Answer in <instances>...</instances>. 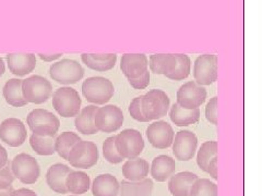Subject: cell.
Masks as SVG:
<instances>
[{"mask_svg": "<svg viewBox=\"0 0 262 196\" xmlns=\"http://www.w3.org/2000/svg\"><path fill=\"white\" fill-rule=\"evenodd\" d=\"M176 169L175 160L167 155H160L154 158L150 167L152 178L157 182H165L174 175Z\"/></svg>", "mask_w": 262, "mask_h": 196, "instance_id": "20", "label": "cell"}, {"mask_svg": "<svg viewBox=\"0 0 262 196\" xmlns=\"http://www.w3.org/2000/svg\"><path fill=\"white\" fill-rule=\"evenodd\" d=\"M56 137H41V135L33 133L30 137L31 147L33 148V151L41 156L53 155V154H55Z\"/></svg>", "mask_w": 262, "mask_h": 196, "instance_id": "30", "label": "cell"}, {"mask_svg": "<svg viewBox=\"0 0 262 196\" xmlns=\"http://www.w3.org/2000/svg\"><path fill=\"white\" fill-rule=\"evenodd\" d=\"M2 94L9 105L13 107H23L29 104L22 93V80L11 78L3 86Z\"/></svg>", "mask_w": 262, "mask_h": 196, "instance_id": "27", "label": "cell"}, {"mask_svg": "<svg viewBox=\"0 0 262 196\" xmlns=\"http://www.w3.org/2000/svg\"><path fill=\"white\" fill-rule=\"evenodd\" d=\"M170 117L173 123L177 127H187V125L195 124L200 120V109H184L177 104L171 107Z\"/></svg>", "mask_w": 262, "mask_h": 196, "instance_id": "24", "label": "cell"}, {"mask_svg": "<svg viewBox=\"0 0 262 196\" xmlns=\"http://www.w3.org/2000/svg\"><path fill=\"white\" fill-rule=\"evenodd\" d=\"M26 128L21 120L8 118L0 124V138L11 147H19L25 142Z\"/></svg>", "mask_w": 262, "mask_h": 196, "instance_id": "14", "label": "cell"}, {"mask_svg": "<svg viewBox=\"0 0 262 196\" xmlns=\"http://www.w3.org/2000/svg\"><path fill=\"white\" fill-rule=\"evenodd\" d=\"M49 74L51 78L57 83L70 85L81 80L84 76V70L76 60L63 59L62 61L51 64Z\"/></svg>", "mask_w": 262, "mask_h": 196, "instance_id": "8", "label": "cell"}, {"mask_svg": "<svg viewBox=\"0 0 262 196\" xmlns=\"http://www.w3.org/2000/svg\"><path fill=\"white\" fill-rule=\"evenodd\" d=\"M149 163L147 160L141 159V158H134V159H129L124 163L123 175L125 179L131 182H137L147 179L149 174Z\"/></svg>", "mask_w": 262, "mask_h": 196, "instance_id": "22", "label": "cell"}, {"mask_svg": "<svg viewBox=\"0 0 262 196\" xmlns=\"http://www.w3.org/2000/svg\"><path fill=\"white\" fill-rule=\"evenodd\" d=\"M176 54H154L150 56L149 65L155 74L167 76L176 67Z\"/></svg>", "mask_w": 262, "mask_h": 196, "instance_id": "26", "label": "cell"}, {"mask_svg": "<svg viewBox=\"0 0 262 196\" xmlns=\"http://www.w3.org/2000/svg\"><path fill=\"white\" fill-rule=\"evenodd\" d=\"M8 163V153L7 149L0 144V169Z\"/></svg>", "mask_w": 262, "mask_h": 196, "instance_id": "43", "label": "cell"}, {"mask_svg": "<svg viewBox=\"0 0 262 196\" xmlns=\"http://www.w3.org/2000/svg\"><path fill=\"white\" fill-rule=\"evenodd\" d=\"M4 72H6V64H4L3 59L0 57V76H2Z\"/></svg>", "mask_w": 262, "mask_h": 196, "instance_id": "45", "label": "cell"}, {"mask_svg": "<svg viewBox=\"0 0 262 196\" xmlns=\"http://www.w3.org/2000/svg\"><path fill=\"white\" fill-rule=\"evenodd\" d=\"M194 78L201 86L211 85L218 80V56L203 54L196 59L194 64Z\"/></svg>", "mask_w": 262, "mask_h": 196, "instance_id": "10", "label": "cell"}, {"mask_svg": "<svg viewBox=\"0 0 262 196\" xmlns=\"http://www.w3.org/2000/svg\"><path fill=\"white\" fill-rule=\"evenodd\" d=\"M22 93L25 100L32 104H44L53 93L50 82L41 76H31L22 81Z\"/></svg>", "mask_w": 262, "mask_h": 196, "instance_id": "5", "label": "cell"}, {"mask_svg": "<svg viewBox=\"0 0 262 196\" xmlns=\"http://www.w3.org/2000/svg\"><path fill=\"white\" fill-rule=\"evenodd\" d=\"M141 100H142V96H138V97H135L132 101H131V104L129 105V108H128L129 114L134 120L139 121V122H149V120L147 119V117L144 116L142 111Z\"/></svg>", "mask_w": 262, "mask_h": 196, "instance_id": "36", "label": "cell"}, {"mask_svg": "<svg viewBox=\"0 0 262 196\" xmlns=\"http://www.w3.org/2000/svg\"><path fill=\"white\" fill-rule=\"evenodd\" d=\"M82 94L94 105H105L115 94L114 84L103 77H92L82 84Z\"/></svg>", "mask_w": 262, "mask_h": 196, "instance_id": "1", "label": "cell"}, {"mask_svg": "<svg viewBox=\"0 0 262 196\" xmlns=\"http://www.w3.org/2000/svg\"><path fill=\"white\" fill-rule=\"evenodd\" d=\"M173 154L176 159L180 161H189L193 159L198 147V137L188 130H182L177 132L175 139H173Z\"/></svg>", "mask_w": 262, "mask_h": 196, "instance_id": "13", "label": "cell"}, {"mask_svg": "<svg viewBox=\"0 0 262 196\" xmlns=\"http://www.w3.org/2000/svg\"><path fill=\"white\" fill-rule=\"evenodd\" d=\"M142 111L149 121L157 120L166 116L170 108V98L162 90H151L142 95Z\"/></svg>", "mask_w": 262, "mask_h": 196, "instance_id": "7", "label": "cell"}, {"mask_svg": "<svg viewBox=\"0 0 262 196\" xmlns=\"http://www.w3.org/2000/svg\"><path fill=\"white\" fill-rule=\"evenodd\" d=\"M147 137L153 147L165 149L172 146L173 139H174V131L172 125L165 121H156L148 127Z\"/></svg>", "mask_w": 262, "mask_h": 196, "instance_id": "15", "label": "cell"}, {"mask_svg": "<svg viewBox=\"0 0 262 196\" xmlns=\"http://www.w3.org/2000/svg\"><path fill=\"white\" fill-rule=\"evenodd\" d=\"M124 114L119 107L115 105H105L97 108L94 116V123L98 131L111 133L119 130L124 123Z\"/></svg>", "mask_w": 262, "mask_h": 196, "instance_id": "11", "label": "cell"}, {"mask_svg": "<svg viewBox=\"0 0 262 196\" xmlns=\"http://www.w3.org/2000/svg\"><path fill=\"white\" fill-rule=\"evenodd\" d=\"M12 191H13L12 186H10V188H7V189H3V190H0V196H10Z\"/></svg>", "mask_w": 262, "mask_h": 196, "instance_id": "44", "label": "cell"}, {"mask_svg": "<svg viewBox=\"0 0 262 196\" xmlns=\"http://www.w3.org/2000/svg\"><path fill=\"white\" fill-rule=\"evenodd\" d=\"M129 84L135 90H144L150 84V72H144L141 77L135 78H128Z\"/></svg>", "mask_w": 262, "mask_h": 196, "instance_id": "39", "label": "cell"}, {"mask_svg": "<svg viewBox=\"0 0 262 196\" xmlns=\"http://www.w3.org/2000/svg\"><path fill=\"white\" fill-rule=\"evenodd\" d=\"M199 176L190 171H182L172 176L168 181V190L173 196H189L191 185Z\"/></svg>", "mask_w": 262, "mask_h": 196, "instance_id": "19", "label": "cell"}, {"mask_svg": "<svg viewBox=\"0 0 262 196\" xmlns=\"http://www.w3.org/2000/svg\"><path fill=\"white\" fill-rule=\"evenodd\" d=\"M176 67L173 71L167 74L166 78L173 81H182L189 76L190 73V58L186 54H176Z\"/></svg>", "mask_w": 262, "mask_h": 196, "instance_id": "31", "label": "cell"}, {"mask_svg": "<svg viewBox=\"0 0 262 196\" xmlns=\"http://www.w3.org/2000/svg\"><path fill=\"white\" fill-rule=\"evenodd\" d=\"M205 118L210 123H218V97H212L205 107Z\"/></svg>", "mask_w": 262, "mask_h": 196, "instance_id": "38", "label": "cell"}, {"mask_svg": "<svg viewBox=\"0 0 262 196\" xmlns=\"http://www.w3.org/2000/svg\"><path fill=\"white\" fill-rule=\"evenodd\" d=\"M7 62L11 73L18 77H24L35 69L36 57L34 54H8Z\"/></svg>", "mask_w": 262, "mask_h": 196, "instance_id": "17", "label": "cell"}, {"mask_svg": "<svg viewBox=\"0 0 262 196\" xmlns=\"http://www.w3.org/2000/svg\"><path fill=\"white\" fill-rule=\"evenodd\" d=\"M26 121L32 132L41 137H56L60 127L57 117L42 108L32 110Z\"/></svg>", "mask_w": 262, "mask_h": 196, "instance_id": "2", "label": "cell"}, {"mask_svg": "<svg viewBox=\"0 0 262 196\" xmlns=\"http://www.w3.org/2000/svg\"><path fill=\"white\" fill-rule=\"evenodd\" d=\"M0 77H1V76H0Z\"/></svg>", "mask_w": 262, "mask_h": 196, "instance_id": "47", "label": "cell"}, {"mask_svg": "<svg viewBox=\"0 0 262 196\" xmlns=\"http://www.w3.org/2000/svg\"><path fill=\"white\" fill-rule=\"evenodd\" d=\"M71 171V168L64 165V163H55L51 166L46 174V181H47L49 188L54 192L60 194L69 193L67 185H66V180H67V176Z\"/></svg>", "mask_w": 262, "mask_h": 196, "instance_id": "18", "label": "cell"}, {"mask_svg": "<svg viewBox=\"0 0 262 196\" xmlns=\"http://www.w3.org/2000/svg\"><path fill=\"white\" fill-rule=\"evenodd\" d=\"M153 181L144 179L137 182L125 180L120 183L119 196H151L153 191Z\"/></svg>", "mask_w": 262, "mask_h": 196, "instance_id": "25", "label": "cell"}, {"mask_svg": "<svg viewBox=\"0 0 262 196\" xmlns=\"http://www.w3.org/2000/svg\"><path fill=\"white\" fill-rule=\"evenodd\" d=\"M10 168L15 178L24 184H34L41 174L39 162L25 153L18 154L12 159Z\"/></svg>", "mask_w": 262, "mask_h": 196, "instance_id": "6", "label": "cell"}, {"mask_svg": "<svg viewBox=\"0 0 262 196\" xmlns=\"http://www.w3.org/2000/svg\"><path fill=\"white\" fill-rule=\"evenodd\" d=\"M189 196H218V185L208 179H196L191 185Z\"/></svg>", "mask_w": 262, "mask_h": 196, "instance_id": "33", "label": "cell"}, {"mask_svg": "<svg viewBox=\"0 0 262 196\" xmlns=\"http://www.w3.org/2000/svg\"><path fill=\"white\" fill-rule=\"evenodd\" d=\"M81 60L87 68L95 70V71L103 72V71H109V70L113 69L115 67L116 61H117V56H115L114 58H111L109 60H106V61H102V60L93 59L90 56V54H82Z\"/></svg>", "mask_w": 262, "mask_h": 196, "instance_id": "34", "label": "cell"}, {"mask_svg": "<svg viewBox=\"0 0 262 196\" xmlns=\"http://www.w3.org/2000/svg\"><path fill=\"white\" fill-rule=\"evenodd\" d=\"M115 145L119 155L129 160L140 156L144 148V141L138 130L126 129L115 137Z\"/></svg>", "mask_w": 262, "mask_h": 196, "instance_id": "3", "label": "cell"}, {"mask_svg": "<svg viewBox=\"0 0 262 196\" xmlns=\"http://www.w3.org/2000/svg\"><path fill=\"white\" fill-rule=\"evenodd\" d=\"M67 160L74 168L90 169L98 161L97 146L94 143L81 139L69 152Z\"/></svg>", "mask_w": 262, "mask_h": 196, "instance_id": "9", "label": "cell"}, {"mask_svg": "<svg viewBox=\"0 0 262 196\" xmlns=\"http://www.w3.org/2000/svg\"><path fill=\"white\" fill-rule=\"evenodd\" d=\"M103 156L105 159L110 163H120L124 160V158L119 155V153L117 152V148L115 145V137H109L105 139V142L103 143Z\"/></svg>", "mask_w": 262, "mask_h": 196, "instance_id": "35", "label": "cell"}, {"mask_svg": "<svg viewBox=\"0 0 262 196\" xmlns=\"http://www.w3.org/2000/svg\"><path fill=\"white\" fill-rule=\"evenodd\" d=\"M70 196H77V195H70Z\"/></svg>", "mask_w": 262, "mask_h": 196, "instance_id": "46", "label": "cell"}, {"mask_svg": "<svg viewBox=\"0 0 262 196\" xmlns=\"http://www.w3.org/2000/svg\"><path fill=\"white\" fill-rule=\"evenodd\" d=\"M207 172L212 176V179L218 180V157H214L213 159L210 161L207 168Z\"/></svg>", "mask_w": 262, "mask_h": 196, "instance_id": "40", "label": "cell"}, {"mask_svg": "<svg viewBox=\"0 0 262 196\" xmlns=\"http://www.w3.org/2000/svg\"><path fill=\"white\" fill-rule=\"evenodd\" d=\"M80 141L81 138L77 133L64 132L55 138V152H57L58 155L62 157L63 159L67 160L69 152Z\"/></svg>", "mask_w": 262, "mask_h": 196, "instance_id": "29", "label": "cell"}, {"mask_svg": "<svg viewBox=\"0 0 262 196\" xmlns=\"http://www.w3.org/2000/svg\"><path fill=\"white\" fill-rule=\"evenodd\" d=\"M218 155V143L215 141H208L201 145L198 156H196V162L201 168V170L207 172L208 165L214 157Z\"/></svg>", "mask_w": 262, "mask_h": 196, "instance_id": "32", "label": "cell"}, {"mask_svg": "<svg viewBox=\"0 0 262 196\" xmlns=\"http://www.w3.org/2000/svg\"><path fill=\"white\" fill-rule=\"evenodd\" d=\"M63 54L60 53H50V54H39V57L43 60V61H46V62H53L55 61V60H57L58 58L62 57Z\"/></svg>", "mask_w": 262, "mask_h": 196, "instance_id": "42", "label": "cell"}, {"mask_svg": "<svg viewBox=\"0 0 262 196\" xmlns=\"http://www.w3.org/2000/svg\"><path fill=\"white\" fill-rule=\"evenodd\" d=\"M53 106L62 117H74L80 113L81 98L72 87H59L53 94Z\"/></svg>", "mask_w": 262, "mask_h": 196, "instance_id": "4", "label": "cell"}, {"mask_svg": "<svg viewBox=\"0 0 262 196\" xmlns=\"http://www.w3.org/2000/svg\"><path fill=\"white\" fill-rule=\"evenodd\" d=\"M68 192L74 195H80L87 193L91 188L90 176L83 171H71L66 180Z\"/></svg>", "mask_w": 262, "mask_h": 196, "instance_id": "28", "label": "cell"}, {"mask_svg": "<svg viewBox=\"0 0 262 196\" xmlns=\"http://www.w3.org/2000/svg\"><path fill=\"white\" fill-rule=\"evenodd\" d=\"M207 99V90L196 82H187L177 92V104L184 109H196Z\"/></svg>", "mask_w": 262, "mask_h": 196, "instance_id": "12", "label": "cell"}, {"mask_svg": "<svg viewBox=\"0 0 262 196\" xmlns=\"http://www.w3.org/2000/svg\"><path fill=\"white\" fill-rule=\"evenodd\" d=\"M10 196H37V194L30 189H18V190H13Z\"/></svg>", "mask_w": 262, "mask_h": 196, "instance_id": "41", "label": "cell"}, {"mask_svg": "<svg viewBox=\"0 0 262 196\" xmlns=\"http://www.w3.org/2000/svg\"><path fill=\"white\" fill-rule=\"evenodd\" d=\"M120 183L116 176L110 174L97 176L92 184V193L94 196H118Z\"/></svg>", "mask_w": 262, "mask_h": 196, "instance_id": "21", "label": "cell"}, {"mask_svg": "<svg viewBox=\"0 0 262 196\" xmlns=\"http://www.w3.org/2000/svg\"><path fill=\"white\" fill-rule=\"evenodd\" d=\"M15 179L16 178L12 174L11 168L7 163L6 166L0 169V190L10 188V186H12Z\"/></svg>", "mask_w": 262, "mask_h": 196, "instance_id": "37", "label": "cell"}, {"mask_svg": "<svg viewBox=\"0 0 262 196\" xmlns=\"http://www.w3.org/2000/svg\"><path fill=\"white\" fill-rule=\"evenodd\" d=\"M97 110L96 105L87 106L76 116L74 124L76 129L82 134H95L98 132V130L95 127L94 123V116Z\"/></svg>", "mask_w": 262, "mask_h": 196, "instance_id": "23", "label": "cell"}, {"mask_svg": "<svg viewBox=\"0 0 262 196\" xmlns=\"http://www.w3.org/2000/svg\"><path fill=\"white\" fill-rule=\"evenodd\" d=\"M148 67L149 60L144 54H125L120 60V69L127 78L141 77Z\"/></svg>", "mask_w": 262, "mask_h": 196, "instance_id": "16", "label": "cell"}]
</instances>
